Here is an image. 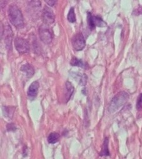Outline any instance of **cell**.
<instances>
[{"instance_id":"3957f363","label":"cell","mask_w":142,"mask_h":159,"mask_svg":"<svg viewBox=\"0 0 142 159\" xmlns=\"http://www.w3.org/2000/svg\"><path fill=\"white\" fill-rule=\"evenodd\" d=\"M38 33L40 39L45 44H48L52 41L53 39V32L51 29L47 26V25L43 24L40 26Z\"/></svg>"},{"instance_id":"e0dca14e","label":"cell","mask_w":142,"mask_h":159,"mask_svg":"<svg viewBox=\"0 0 142 159\" xmlns=\"http://www.w3.org/2000/svg\"><path fill=\"white\" fill-rule=\"evenodd\" d=\"M136 109L139 111L142 109V93L140 94L137 99L136 102Z\"/></svg>"},{"instance_id":"5bb4252c","label":"cell","mask_w":142,"mask_h":159,"mask_svg":"<svg viewBox=\"0 0 142 159\" xmlns=\"http://www.w3.org/2000/svg\"><path fill=\"white\" fill-rule=\"evenodd\" d=\"M70 64L73 66H78V67H81V68H84L85 64L83 63V62L80 59H78V58L73 57L72 60L70 61Z\"/></svg>"},{"instance_id":"2e32d148","label":"cell","mask_w":142,"mask_h":159,"mask_svg":"<svg viewBox=\"0 0 142 159\" xmlns=\"http://www.w3.org/2000/svg\"><path fill=\"white\" fill-rule=\"evenodd\" d=\"M94 21L96 26L103 27L106 26V23L103 21L102 18H100L98 16H94Z\"/></svg>"},{"instance_id":"9a60e30c","label":"cell","mask_w":142,"mask_h":159,"mask_svg":"<svg viewBox=\"0 0 142 159\" xmlns=\"http://www.w3.org/2000/svg\"><path fill=\"white\" fill-rule=\"evenodd\" d=\"M67 19L68 21L70 23H74L76 21V15H75V12L73 8H71L70 10L68 13Z\"/></svg>"},{"instance_id":"8992f818","label":"cell","mask_w":142,"mask_h":159,"mask_svg":"<svg viewBox=\"0 0 142 159\" xmlns=\"http://www.w3.org/2000/svg\"><path fill=\"white\" fill-rule=\"evenodd\" d=\"M42 21L45 24L49 25L55 21V16L51 8L45 6L42 11Z\"/></svg>"},{"instance_id":"52a82bcc","label":"cell","mask_w":142,"mask_h":159,"mask_svg":"<svg viewBox=\"0 0 142 159\" xmlns=\"http://www.w3.org/2000/svg\"><path fill=\"white\" fill-rule=\"evenodd\" d=\"M39 88V83L38 81L33 82L30 86L28 91V95L30 97H35L37 95L38 91Z\"/></svg>"},{"instance_id":"d6986e66","label":"cell","mask_w":142,"mask_h":159,"mask_svg":"<svg viewBox=\"0 0 142 159\" xmlns=\"http://www.w3.org/2000/svg\"><path fill=\"white\" fill-rule=\"evenodd\" d=\"M46 3H47L49 6H53L54 5H55V3L57 2V1H55V0H46L45 1Z\"/></svg>"},{"instance_id":"ac0fdd59","label":"cell","mask_w":142,"mask_h":159,"mask_svg":"<svg viewBox=\"0 0 142 159\" xmlns=\"http://www.w3.org/2000/svg\"><path fill=\"white\" fill-rule=\"evenodd\" d=\"M15 129H16V127H15L14 124H8L7 125V130H8V131H15Z\"/></svg>"},{"instance_id":"7a4b0ae2","label":"cell","mask_w":142,"mask_h":159,"mask_svg":"<svg viewBox=\"0 0 142 159\" xmlns=\"http://www.w3.org/2000/svg\"><path fill=\"white\" fill-rule=\"evenodd\" d=\"M128 99V95L125 92H120L113 98L108 107V111L110 112H114L117 111L120 107L127 102Z\"/></svg>"},{"instance_id":"8fae6325","label":"cell","mask_w":142,"mask_h":159,"mask_svg":"<svg viewBox=\"0 0 142 159\" xmlns=\"http://www.w3.org/2000/svg\"><path fill=\"white\" fill-rule=\"evenodd\" d=\"M66 100L70 99V98L72 96V94L73 93L74 91V87L72 85V84L70 82H66Z\"/></svg>"},{"instance_id":"ba28073f","label":"cell","mask_w":142,"mask_h":159,"mask_svg":"<svg viewBox=\"0 0 142 159\" xmlns=\"http://www.w3.org/2000/svg\"><path fill=\"white\" fill-rule=\"evenodd\" d=\"M20 70L23 71V73L26 74V76L28 77H31L33 76V74L35 73V70L34 68L29 64H25L23 65L21 68Z\"/></svg>"},{"instance_id":"6da1fadb","label":"cell","mask_w":142,"mask_h":159,"mask_svg":"<svg viewBox=\"0 0 142 159\" xmlns=\"http://www.w3.org/2000/svg\"><path fill=\"white\" fill-rule=\"evenodd\" d=\"M8 18L11 23L13 26L18 28L21 29L24 26V18L19 8L15 4H12L8 8Z\"/></svg>"},{"instance_id":"4fadbf2b","label":"cell","mask_w":142,"mask_h":159,"mask_svg":"<svg viewBox=\"0 0 142 159\" xmlns=\"http://www.w3.org/2000/svg\"><path fill=\"white\" fill-rule=\"evenodd\" d=\"M87 23L91 30H93L96 27L94 21V16L91 15L90 12L87 13Z\"/></svg>"},{"instance_id":"7c38bea8","label":"cell","mask_w":142,"mask_h":159,"mask_svg":"<svg viewBox=\"0 0 142 159\" xmlns=\"http://www.w3.org/2000/svg\"><path fill=\"white\" fill-rule=\"evenodd\" d=\"M5 42L7 46H10L11 43V38H12V35L13 32L11 30V28L8 26V28L5 29Z\"/></svg>"},{"instance_id":"30bf717a","label":"cell","mask_w":142,"mask_h":159,"mask_svg":"<svg viewBox=\"0 0 142 159\" xmlns=\"http://www.w3.org/2000/svg\"><path fill=\"white\" fill-rule=\"evenodd\" d=\"M100 155L101 156H110V152H109V150H108V138H105V140H104L102 152H100Z\"/></svg>"},{"instance_id":"9c48e42d","label":"cell","mask_w":142,"mask_h":159,"mask_svg":"<svg viewBox=\"0 0 142 159\" xmlns=\"http://www.w3.org/2000/svg\"><path fill=\"white\" fill-rule=\"evenodd\" d=\"M60 139V135L59 133H56V132H52L49 134L47 140L49 144H54L56 143L57 142L59 141Z\"/></svg>"},{"instance_id":"277c9868","label":"cell","mask_w":142,"mask_h":159,"mask_svg":"<svg viewBox=\"0 0 142 159\" xmlns=\"http://www.w3.org/2000/svg\"><path fill=\"white\" fill-rule=\"evenodd\" d=\"M72 43L73 48L76 51H81L85 48L86 46V41L84 36L81 32L77 33L72 37Z\"/></svg>"},{"instance_id":"5b68a950","label":"cell","mask_w":142,"mask_h":159,"mask_svg":"<svg viewBox=\"0 0 142 159\" xmlns=\"http://www.w3.org/2000/svg\"><path fill=\"white\" fill-rule=\"evenodd\" d=\"M15 47L20 54L27 53L30 51V44L28 41L22 37H16L15 39Z\"/></svg>"}]
</instances>
